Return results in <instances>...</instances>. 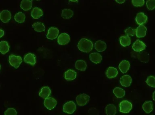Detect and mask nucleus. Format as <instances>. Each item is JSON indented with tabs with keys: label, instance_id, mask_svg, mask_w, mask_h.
Listing matches in <instances>:
<instances>
[{
	"label": "nucleus",
	"instance_id": "f257e3e1",
	"mask_svg": "<svg viewBox=\"0 0 155 115\" xmlns=\"http://www.w3.org/2000/svg\"><path fill=\"white\" fill-rule=\"evenodd\" d=\"M77 46L80 51L89 53L92 50L93 45L92 42L89 39L83 38L79 41Z\"/></svg>",
	"mask_w": 155,
	"mask_h": 115
},
{
	"label": "nucleus",
	"instance_id": "f03ea898",
	"mask_svg": "<svg viewBox=\"0 0 155 115\" xmlns=\"http://www.w3.org/2000/svg\"><path fill=\"white\" fill-rule=\"evenodd\" d=\"M9 62L11 66L18 69L22 63V59L21 56L11 54L9 56Z\"/></svg>",
	"mask_w": 155,
	"mask_h": 115
},
{
	"label": "nucleus",
	"instance_id": "7ed1b4c3",
	"mask_svg": "<svg viewBox=\"0 0 155 115\" xmlns=\"http://www.w3.org/2000/svg\"><path fill=\"white\" fill-rule=\"evenodd\" d=\"M120 111L122 113H128L130 112L133 107V105L127 100H123L120 104Z\"/></svg>",
	"mask_w": 155,
	"mask_h": 115
},
{
	"label": "nucleus",
	"instance_id": "20e7f679",
	"mask_svg": "<svg viewBox=\"0 0 155 115\" xmlns=\"http://www.w3.org/2000/svg\"><path fill=\"white\" fill-rule=\"evenodd\" d=\"M76 104L73 101H69L63 105V112L68 114H73L76 110Z\"/></svg>",
	"mask_w": 155,
	"mask_h": 115
},
{
	"label": "nucleus",
	"instance_id": "39448f33",
	"mask_svg": "<svg viewBox=\"0 0 155 115\" xmlns=\"http://www.w3.org/2000/svg\"><path fill=\"white\" fill-rule=\"evenodd\" d=\"M89 96L85 93H82L77 96L76 101L77 104L79 106H85L89 102Z\"/></svg>",
	"mask_w": 155,
	"mask_h": 115
},
{
	"label": "nucleus",
	"instance_id": "423d86ee",
	"mask_svg": "<svg viewBox=\"0 0 155 115\" xmlns=\"http://www.w3.org/2000/svg\"><path fill=\"white\" fill-rule=\"evenodd\" d=\"M57 104V101L54 98L50 97L44 99V105L48 110H52L54 108Z\"/></svg>",
	"mask_w": 155,
	"mask_h": 115
},
{
	"label": "nucleus",
	"instance_id": "0eeeda50",
	"mask_svg": "<svg viewBox=\"0 0 155 115\" xmlns=\"http://www.w3.org/2000/svg\"><path fill=\"white\" fill-rule=\"evenodd\" d=\"M146 47V45L144 42L137 39L132 45V49L136 52H140L145 50Z\"/></svg>",
	"mask_w": 155,
	"mask_h": 115
},
{
	"label": "nucleus",
	"instance_id": "6e6552de",
	"mask_svg": "<svg viewBox=\"0 0 155 115\" xmlns=\"http://www.w3.org/2000/svg\"><path fill=\"white\" fill-rule=\"evenodd\" d=\"M59 33L58 29L55 27H51L48 30L47 38L49 39H54L57 38Z\"/></svg>",
	"mask_w": 155,
	"mask_h": 115
},
{
	"label": "nucleus",
	"instance_id": "1a4fd4ad",
	"mask_svg": "<svg viewBox=\"0 0 155 115\" xmlns=\"http://www.w3.org/2000/svg\"><path fill=\"white\" fill-rule=\"evenodd\" d=\"M133 54L135 55L136 58L143 63H147L149 61L150 56H149V54L147 52L143 51V52L136 53Z\"/></svg>",
	"mask_w": 155,
	"mask_h": 115
},
{
	"label": "nucleus",
	"instance_id": "9d476101",
	"mask_svg": "<svg viewBox=\"0 0 155 115\" xmlns=\"http://www.w3.org/2000/svg\"><path fill=\"white\" fill-rule=\"evenodd\" d=\"M70 41L69 35L66 33H62L57 38V42L60 45H65L68 44Z\"/></svg>",
	"mask_w": 155,
	"mask_h": 115
},
{
	"label": "nucleus",
	"instance_id": "9b49d317",
	"mask_svg": "<svg viewBox=\"0 0 155 115\" xmlns=\"http://www.w3.org/2000/svg\"><path fill=\"white\" fill-rule=\"evenodd\" d=\"M11 18V13L8 10H3L0 14V18L2 22L8 23Z\"/></svg>",
	"mask_w": 155,
	"mask_h": 115
},
{
	"label": "nucleus",
	"instance_id": "f8f14e48",
	"mask_svg": "<svg viewBox=\"0 0 155 115\" xmlns=\"http://www.w3.org/2000/svg\"><path fill=\"white\" fill-rule=\"evenodd\" d=\"M120 82L123 87H129L132 83L131 77L128 75H124L120 79Z\"/></svg>",
	"mask_w": 155,
	"mask_h": 115
},
{
	"label": "nucleus",
	"instance_id": "ddd939ff",
	"mask_svg": "<svg viewBox=\"0 0 155 115\" xmlns=\"http://www.w3.org/2000/svg\"><path fill=\"white\" fill-rule=\"evenodd\" d=\"M24 61L27 64L34 66L36 64V56L34 54L28 53L24 57Z\"/></svg>",
	"mask_w": 155,
	"mask_h": 115
},
{
	"label": "nucleus",
	"instance_id": "4468645a",
	"mask_svg": "<svg viewBox=\"0 0 155 115\" xmlns=\"http://www.w3.org/2000/svg\"><path fill=\"white\" fill-rule=\"evenodd\" d=\"M118 73L117 69L113 67H109L105 73L107 77L109 79H113L116 77Z\"/></svg>",
	"mask_w": 155,
	"mask_h": 115
},
{
	"label": "nucleus",
	"instance_id": "2eb2a0df",
	"mask_svg": "<svg viewBox=\"0 0 155 115\" xmlns=\"http://www.w3.org/2000/svg\"><path fill=\"white\" fill-rule=\"evenodd\" d=\"M90 60L95 64H98L102 61V55L98 53H92L89 55Z\"/></svg>",
	"mask_w": 155,
	"mask_h": 115
},
{
	"label": "nucleus",
	"instance_id": "dca6fc26",
	"mask_svg": "<svg viewBox=\"0 0 155 115\" xmlns=\"http://www.w3.org/2000/svg\"><path fill=\"white\" fill-rule=\"evenodd\" d=\"M118 67L119 69L122 73H126L129 70L130 64L128 61L123 60L120 63Z\"/></svg>",
	"mask_w": 155,
	"mask_h": 115
},
{
	"label": "nucleus",
	"instance_id": "f3484780",
	"mask_svg": "<svg viewBox=\"0 0 155 115\" xmlns=\"http://www.w3.org/2000/svg\"><path fill=\"white\" fill-rule=\"evenodd\" d=\"M146 27L144 25H140L136 30V35L137 38H144L146 36Z\"/></svg>",
	"mask_w": 155,
	"mask_h": 115
},
{
	"label": "nucleus",
	"instance_id": "a211bd4d",
	"mask_svg": "<svg viewBox=\"0 0 155 115\" xmlns=\"http://www.w3.org/2000/svg\"><path fill=\"white\" fill-rule=\"evenodd\" d=\"M147 20V16L142 12L138 13L135 18L137 23L139 25H142L143 24L145 23Z\"/></svg>",
	"mask_w": 155,
	"mask_h": 115
},
{
	"label": "nucleus",
	"instance_id": "6ab92c4d",
	"mask_svg": "<svg viewBox=\"0 0 155 115\" xmlns=\"http://www.w3.org/2000/svg\"><path fill=\"white\" fill-rule=\"evenodd\" d=\"M95 47L98 52L105 51L107 48V45L105 42L102 40H98L95 44Z\"/></svg>",
	"mask_w": 155,
	"mask_h": 115
},
{
	"label": "nucleus",
	"instance_id": "aec40b11",
	"mask_svg": "<svg viewBox=\"0 0 155 115\" xmlns=\"http://www.w3.org/2000/svg\"><path fill=\"white\" fill-rule=\"evenodd\" d=\"M76 72L69 69L65 73V78L67 81H73L76 78Z\"/></svg>",
	"mask_w": 155,
	"mask_h": 115
},
{
	"label": "nucleus",
	"instance_id": "412c9836",
	"mask_svg": "<svg viewBox=\"0 0 155 115\" xmlns=\"http://www.w3.org/2000/svg\"><path fill=\"white\" fill-rule=\"evenodd\" d=\"M32 2L30 0H23L21 2L20 7L24 11H28L32 8Z\"/></svg>",
	"mask_w": 155,
	"mask_h": 115
},
{
	"label": "nucleus",
	"instance_id": "4be33fe9",
	"mask_svg": "<svg viewBox=\"0 0 155 115\" xmlns=\"http://www.w3.org/2000/svg\"><path fill=\"white\" fill-rule=\"evenodd\" d=\"M51 90L49 87L45 86L43 87L41 90L39 94V96L43 99H46L49 98V96L51 94Z\"/></svg>",
	"mask_w": 155,
	"mask_h": 115
},
{
	"label": "nucleus",
	"instance_id": "5701e85b",
	"mask_svg": "<svg viewBox=\"0 0 155 115\" xmlns=\"http://www.w3.org/2000/svg\"><path fill=\"white\" fill-rule=\"evenodd\" d=\"M142 107L143 110L146 113H150L153 110V104L151 101H145L143 104Z\"/></svg>",
	"mask_w": 155,
	"mask_h": 115
},
{
	"label": "nucleus",
	"instance_id": "b1692460",
	"mask_svg": "<svg viewBox=\"0 0 155 115\" xmlns=\"http://www.w3.org/2000/svg\"><path fill=\"white\" fill-rule=\"evenodd\" d=\"M117 109L114 104H109L105 107V113L107 115H115Z\"/></svg>",
	"mask_w": 155,
	"mask_h": 115
},
{
	"label": "nucleus",
	"instance_id": "393cba45",
	"mask_svg": "<svg viewBox=\"0 0 155 115\" xmlns=\"http://www.w3.org/2000/svg\"><path fill=\"white\" fill-rule=\"evenodd\" d=\"M86 67H87V64L85 61L79 60L77 61L76 63L75 68L78 70L82 71H85Z\"/></svg>",
	"mask_w": 155,
	"mask_h": 115
},
{
	"label": "nucleus",
	"instance_id": "a878e982",
	"mask_svg": "<svg viewBox=\"0 0 155 115\" xmlns=\"http://www.w3.org/2000/svg\"><path fill=\"white\" fill-rule=\"evenodd\" d=\"M31 16L34 19H38L43 15V11L38 8H34L31 13Z\"/></svg>",
	"mask_w": 155,
	"mask_h": 115
},
{
	"label": "nucleus",
	"instance_id": "bb28decb",
	"mask_svg": "<svg viewBox=\"0 0 155 115\" xmlns=\"http://www.w3.org/2000/svg\"><path fill=\"white\" fill-rule=\"evenodd\" d=\"M9 46L8 42L3 41L0 42V51L2 54L4 55L9 51Z\"/></svg>",
	"mask_w": 155,
	"mask_h": 115
},
{
	"label": "nucleus",
	"instance_id": "cd10ccee",
	"mask_svg": "<svg viewBox=\"0 0 155 115\" xmlns=\"http://www.w3.org/2000/svg\"><path fill=\"white\" fill-rule=\"evenodd\" d=\"M120 42L123 47L128 46L131 44V38L128 36H123L120 38Z\"/></svg>",
	"mask_w": 155,
	"mask_h": 115
},
{
	"label": "nucleus",
	"instance_id": "c85d7f7f",
	"mask_svg": "<svg viewBox=\"0 0 155 115\" xmlns=\"http://www.w3.org/2000/svg\"><path fill=\"white\" fill-rule=\"evenodd\" d=\"M74 15L73 11L69 9H65L62 10L61 16L64 19L71 18Z\"/></svg>",
	"mask_w": 155,
	"mask_h": 115
},
{
	"label": "nucleus",
	"instance_id": "c756f323",
	"mask_svg": "<svg viewBox=\"0 0 155 115\" xmlns=\"http://www.w3.org/2000/svg\"><path fill=\"white\" fill-rule=\"evenodd\" d=\"M113 93L117 98H123L125 95V92L123 89L120 87H116L114 89Z\"/></svg>",
	"mask_w": 155,
	"mask_h": 115
},
{
	"label": "nucleus",
	"instance_id": "7c9ffc66",
	"mask_svg": "<svg viewBox=\"0 0 155 115\" xmlns=\"http://www.w3.org/2000/svg\"><path fill=\"white\" fill-rule=\"evenodd\" d=\"M32 27L37 32H43L45 31V26L42 23H35L32 25Z\"/></svg>",
	"mask_w": 155,
	"mask_h": 115
},
{
	"label": "nucleus",
	"instance_id": "2f4dec72",
	"mask_svg": "<svg viewBox=\"0 0 155 115\" xmlns=\"http://www.w3.org/2000/svg\"><path fill=\"white\" fill-rule=\"evenodd\" d=\"M26 16L24 13L20 12L15 14L14 16V19L17 22L19 23H24V22Z\"/></svg>",
	"mask_w": 155,
	"mask_h": 115
},
{
	"label": "nucleus",
	"instance_id": "473e14b6",
	"mask_svg": "<svg viewBox=\"0 0 155 115\" xmlns=\"http://www.w3.org/2000/svg\"><path fill=\"white\" fill-rule=\"evenodd\" d=\"M146 82L148 85L150 87H155V76H150L147 78L146 81Z\"/></svg>",
	"mask_w": 155,
	"mask_h": 115
},
{
	"label": "nucleus",
	"instance_id": "72a5a7b5",
	"mask_svg": "<svg viewBox=\"0 0 155 115\" xmlns=\"http://www.w3.org/2000/svg\"><path fill=\"white\" fill-rule=\"evenodd\" d=\"M146 5L148 10H154L155 9V0H147Z\"/></svg>",
	"mask_w": 155,
	"mask_h": 115
},
{
	"label": "nucleus",
	"instance_id": "f704fd0d",
	"mask_svg": "<svg viewBox=\"0 0 155 115\" xmlns=\"http://www.w3.org/2000/svg\"><path fill=\"white\" fill-rule=\"evenodd\" d=\"M125 33L127 36H133L135 35L136 34V31L134 29L132 28V27H129L127 29L125 30Z\"/></svg>",
	"mask_w": 155,
	"mask_h": 115
},
{
	"label": "nucleus",
	"instance_id": "c9c22d12",
	"mask_svg": "<svg viewBox=\"0 0 155 115\" xmlns=\"http://www.w3.org/2000/svg\"><path fill=\"white\" fill-rule=\"evenodd\" d=\"M5 115H17V112L15 109L9 108L7 109L4 113Z\"/></svg>",
	"mask_w": 155,
	"mask_h": 115
},
{
	"label": "nucleus",
	"instance_id": "e433bc0d",
	"mask_svg": "<svg viewBox=\"0 0 155 115\" xmlns=\"http://www.w3.org/2000/svg\"><path fill=\"white\" fill-rule=\"evenodd\" d=\"M132 4L135 7H141L145 4V1L144 0H133L132 1Z\"/></svg>",
	"mask_w": 155,
	"mask_h": 115
},
{
	"label": "nucleus",
	"instance_id": "4c0bfd02",
	"mask_svg": "<svg viewBox=\"0 0 155 115\" xmlns=\"http://www.w3.org/2000/svg\"><path fill=\"white\" fill-rule=\"evenodd\" d=\"M116 2L120 4H122V3H124L125 1V0H117V1H116Z\"/></svg>",
	"mask_w": 155,
	"mask_h": 115
},
{
	"label": "nucleus",
	"instance_id": "58836bf2",
	"mask_svg": "<svg viewBox=\"0 0 155 115\" xmlns=\"http://www.w3.org/2000/svg\"><path fill=\"white\" fill-rule=\"evenodd\" d=\"M0 33H1V38H2L3 36H4L5 32L4 31L2 30V29L0 30Z\"/></svg>",
	"mask_w": 155,
	"mask_h": 115
},
{
	"label": "nucleus",
	"instance_id": "ea45409f",
	"mask_svg": "<svg viewBox=\"0 0 155 115\" xmlns=\"http://www.w3.org/2000/svg\"><path fill=\"white\" fill-rule=\"evenodd\" d=\"M153 99L155 101V91L153 93Z\"/></svg>",
	"mask_w": 155,
	"mask_h": 115
},
{
	"label": "nucleus",
	"instance_id": "a19ab883",
	"mask_svg": "<svg viewBox=\"0 0 155 115\" xmlns=\"http://www.w3.org/2000/svg\"></svg>",
	"mask_w": 155,
	"mask_h": 115
}]
</instances>
